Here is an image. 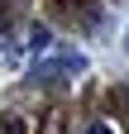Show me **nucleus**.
Returning a JSON list of instances; mask_svg holds the SVG:
<instances>
[{"label": "nucleus", "mask_w": 129, "mask_h": 134, "mask_svg": "<svg viewBox=\"0 0 129 134\" xmlns=\"http://www.w3.org/2000/svg\"><path fill=\"white\" fill-rule=\"evenodd\" d=\"M48 43H53V34H48L43 24H34V29H29V48H34V53H38V48H48Z\"/></svg>", "instance_id": "nucleus-2"}, {"label": "nucleus", "mask_w": 129, "mask_h": 134, "mask_svg": "<svg viewBox=\"0 0 129 134\" xmlns=\"http://www.w3.org/2000/svg\"><path fill=\"white\" fill-rule=\"evenodd\" d=\"M0 48H5V43H0Z\"/></svg>", "instance_id": "nucleus-4"}, {"label": "nucleus", "mask_w": 129, "mask_h": 134, "mask_svg": "<svg viewBox=\"0 0 129 134\" xmlns=\"http://www.w3.org/2000/svg\"><path fill=\"white\" fill-rule=\"evenodd\" d=\"M86 134H115L110 125H86Z\"/></svg>", "instance_id": "nucleus-3"}, {"label": "nucleus", "mask_w": 129, "mask_h": 134, "mask_svg": "<svg viewBox=\"0 0 129 134\" xmlns=\"http://www.w3.org/2000/svg\"><path fill=\"white\" fill-rule=\"evenodd\" d=\"M62 72H86V58L81 53H62V58H53V62H34V81H48V77H62Z\"/></svg>", "instance_id": "nucleus-1"}]
</instances>
